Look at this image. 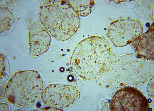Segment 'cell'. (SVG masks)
<instances>
[{"label": "cell", "instance_id": "1", "mask_svg": "<svg viewBox=\"0 0 154 111\" xmlns=\"http://www.w3.org/2000/svg\"><path fill=\"white\" fill-rule=\"evenodd\" d=\"M112 53L111 43L103 35L85 38L76 46L70 59L69 70L73 76L85 80L96 78Z\"/></svg>", "mask_w": 154, "mask_h": 111}, {"label": "cell", "instance_id": "2", "mask_svg": "<svg viewBox=\"0 0 154 111\" xmlns=\"http://www.w3.org/2000/svg\"><path fill=\"white\" fill-rule=\"evenodd\" d=\"M153 75V63L133 54H127L118 57L102 71L97 82L106 87L137 85Z\"/></svg>", "mask_w": 154, "mask_h": 111}, {"label": "cell", "instance_id": "3", "mask_svg": "<svg viewBox=\"0 0 154 111\" xmlns=\"http://www.w3.org/2000/svg\"><path fill=\"white\" fill-rule=\"evenodd\" d=\"M47 9V30L58 40L71 38L80 28L79 15L66 1H50Z\"/></svg>", "mask_w": 154, "mask_h": 111}, {"label": "cell", "instance_id": "4", "mask_svg": "<svg viewBox=\"0 0 154 111\" xmlns=\"http://www.w3.org/2000/svg\"><path fill=\"white\" fill-rule=\"evenodd\" d=\"M143 31V24L139 21L125 18L110 23L107 27L106 34L115 46L120 47L131 44Z\"/></svg>", "mask_w": 154, "mask_h": 111}, {"label": "cell", "instance_id": "5", "mask_svg": "<svg viewBox=\"0 0 154 111\" xmlns=\"http://www.w3.org/2000/svg\"><path fill=\"white\" fill-rule=\"evenodd\" d=\"M45 91L47 103L65 108L72 105L78 97L79 91L75 85L61 86L52 84L48 86Z\"/></svg>", "mask_w": 154, "mask_h": 111}, {"label": "cell", "instance_id": "6", "mask_svg": "<svg viewBox=\"0 0 154 111\" xmlns=\"http://www.w3.org/2000/svg\"><path fill=\"white\" fill-rule=\"evenodd\" d=\"M29 48L30 55L39 56L49 48L51 42L50 35L45 30L39 27H29Z\"/></svg>", "mask_w": 154, "mask_h": 111}, {"label": "cell", "instance_id": "7", "mask_svg": "<svg viewBox=\"0 0 154 111\" xmlns=\"http://www.w3.org/2000/svg\"><path fill=\"white\" fill-rule=\"evenodd\" d=\"M154 27L136 38L132 42L136 54L141 57L154 60Z\"/></svg>", "mask_w": 154, "mask_h": 111}, {"label": "cell", "instance_id": "8", "mask_svg": "<svg viewBox=\"0 0 154 111\" xmlns=\"http://www.w3.org/2000/svg\"><path fill=\"white\" fill-rule=\"evenodd\" d=\"M68 3L79 15L84 17L89 15L95 5L94 0H67Z\"/></svg>", "mask_w": 154, "mask_h": 111}]
</instances>
